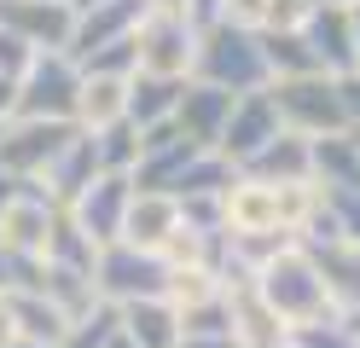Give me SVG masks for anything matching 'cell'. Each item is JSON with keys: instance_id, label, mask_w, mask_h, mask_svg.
Instances as JSON below:
<instances>
[{"instance_id": "1", "label": "cell", "mask_w": 360, "mask_h": 348, "mask_svg": "<svg viewBox=\"0 0 360 348\" xmlns=\"http://www.w3.org/2000/svg\"><path fill=\"white\" fill-rule=\"evenodd\" d=\"M250 290L279 314L285 331L337 319V308L326 302V285H320V267H314V255H308L302 244H285V250L267 255V262L256 267V278H250Z\"/></svg>"}, {"instance_id": "2", "label": "cell", "mask_w": 360, "mask_h": 348, "mask_svg": "<svg viewBox=\"0 0 360 348\" xmlns=\"http://www.w3.org/2000/svg\"><path fill=\"white\" fill-rule=\"evenodd\" d=\"M192 82L221 87V93H262L267 87V58H262V41L256 30H238V23L215 18L210 30H198L192 46Z\"/></svg>"}, {"instance_id": "3", "label": "cell", "mask_w": 360, "mask_h": 348, "mask_svg": "<svg viewBox=\"0 0 360 348\" xmlns=\"http://www.w3.org/2000/svg\"><path fill=\"white\" fill-rule=\"evenodd\" d=\"M267 99H274V110H279V128L302 134V139L349 134V122H343V99H337V76H326V70H314V76L267 82Z\"/></svg>"}, {"instance_id": "4", "label": "cell", "mask_w": 360, "mask_h": 348, "mask_svg": "<svg viewBox=\"0 0 360 348\" xmlns=\"http://www.w3.org/2000/svg\"><path fill=\"white\" fill-rule=\"evenodd\" d=\"M76 93H82V70L70 53H35L24 82H18V105L12 116H35V122H76Z\"/></svg>"}, {"instance_id": "5", "label": "cell", "mask_w": 360, "mask_h": 348, "mask_svg": "<svg viewBox=\"0 0 360 348\" xmlns=\"http://www.w3.org/2000/svg\"><path fill=\"white\" fill-rule=\"evenodd\" d=\"M163 278L169 267L157 255L134 250V244H105L94 262V290L105 308H128V302H163Z\"/></svg>"}, {"instance_id": "6", "label": "cell", "mask_w": 360, "mask_h": 348, "mask_svg": "<svg viewBox=\"0 0 360 348\" xmlns=\"http://www.w3.org/2000/svg\"><path fill=\"white\" fill-rule=\"evenodd\" d=\"M76 134V122H35V116H12L0 128V169L12 180H41L47 162L64 151V139Z\"/></svg>"}, {"instance_id": "7", "label": "cell", "mask_w": 360, "mask_h": 348, "mask_svg": "<svg viewBox=\"0 0 360 348\" xmlns=\"http://www.w3.org/2000/svg\"><path fill=\"white\" fill-rule=\"evenodd\" d=\"M134 46H140V76H180V82H192L198 30L180 12H146V23L134 30Z\"/></svg>"}, {"instance_id": "8", "label": "cell", "mask_w": 360, "mask_h": 348, "mask_svg": "<svg viewBox=\"0 0 360 348\" xmlns=\"http://www.w3.org/2000/svg\"><path fill=\"white\" fill-rule=\"evenodd\" d=\"M285 128H279V110H274V99H267V87L262 93H238L233 99V110H227V128H221V146H215V157H227L233 169H244L267 139H279Z\"/></svg>"}, {"instance_id": "9", "label": "cell", "mask_w": 360, "mask_h": 348, "mask_svg": "<svg viewBox=\"0 0 360 348\" xmlns=\"http://www.w3.org/2000/svg\"><path fill=\"white\" fill-rule=\"evenodd\" d=\"M0 30L24 35L35 53H64L76 12H70V0H0Z\"/></svg>"}, {"instance_id": "10", "label": "cell", "mask_w": 360, "mask_h": 348, "mask_svg": "<svg viewBox=\"0 0 360 348\" xmlns=\"http://www.w3.org/2000/svg\"><path fill=\"white\" fill-rule=\"evenodd\" d=\"M128 198H134V180L128 174H99L87 192L70 203V221L94 238L99 250L122 238V215H128Z\"/></svg>"}, {"instance_id": "11", "label": "cell", "mask_w": 360, "mask_h": 348, "mask_svg": "<svg viewBox=\"0 0 360 348\" xmlns=\"http://www.w3.org/2000/svg\"><path fill=\"white\" fill-rule=\"evenodd\" d=\"M302 41H308V53H314V64H320L326 76H349V70H360L354 30H349V6L320 0V6L308 12V23H302Z\"/></svg>"}, {"instance_id": "12", "label": "cell", "mask_w": 360, "mask_h": 348, "mask_svg": "<svg viewBox=\"0 0 360 348\" xmlns=\"http://www.w3.org/2000/svg\"><path fill=\"white\" fill-rule=\"evenodd\" d=\"M146 0H105V6H94V12H76V30H70V53L76 64L87 58V53H99V46H110V41H128L134 30L146 23Z\"/></svg>"}, {"instance_id": "13", "label": "cell", "mask_w": 360, "mask_h": 348, "mask_svg": "<svg viewBox=\"0 0 360 348\" xmlns=\"http://www.w3.org/2000/svg\"><path fill=\"white\" fill-rule=\"evenodd\" d=\"M227 337H233V348H285L290 342L279 314L250 285H227Z\"/></svg>"}, {"instance_id": "14", "label": "cell", "mask_w": 360, "mask_h": 348, "mask_svg": "<svg viewBox=\"0 0 360 348\" xmlns=\"http://www.w3.org/2000/svg\"><path fill=\"white\" fill-rule=\"evenodd\" d=\"M227 110H233V93L186 82V93H180V105H174V128H180V139H192L198 151H215L221 128H227Z\"/></svg>"}, {"instance_id": "15", "label": "cell", "mask_w": 360, "mask_h": 348, "mask_svg": "<svg viewBox=\"0 0 360 348\" xmlns=\"http://www.w3.org/2000/svg\"><path fill=\"white\" fill-rule=\"evenodd\" d=\"M99 180V157H94V134H70V139H64V151L47 162V174H41V192H47L58 209H70L82 192H87V186H94Z\"/></svg>"}, {"instance_id": "16", "label": "cell", "mask_w": 360, "mask_h": 348, "mask_svg": "<svg viewBox=\"0 0 360 348\" xmlns=\"http://www.w3.org/2000/svg\"><path fill=\"white\" fill-rule=\"evenodd\" d=\"M174 226H180V203H174L169 192H140V186H134L128 215H122V238H117V244H134V250L157 255V250L169 244Z\"/></svg>"}, {"instance_id": "17", "label": "cell", "mask_w": 360, "mask_h": 348, "mask_svg": "<svg viewBox=\"0 0 360 348\" xmlns=\"http://www.w3.org/2000/svg\"><path fill=\"white\" fill-rule=\"evenodd\" d=\"M244 180H262V186H290V180H314V162H308V139L302 134H279L238 169Z\"/></svg>"}, {"instance_id": "18", "label": "cell", "mask_w": 360, "mask_h": 348, "mask_svg": "<svg viewBox=\"0 0 360 348\" xmlns=\"http://www.w3.org/2000/svg\"><path fill=\"white\" fill-rule=\"evenodd\" d=\"M128 116V76H82L76 93V128L82 134H99L110 122Z\"/></svg>"}, {"instance_id": "19", "label": "cell", "mask_w": 360, "mask_h": 348, "mask_svg": "<svg viewBox=\"0 0 360 348\" xmlns=\"http://www.w3.org/2000/svg\"><path fill=\"white\" fill-rule=\"evenodd\" d=\"M314 267H320V285H326V302L337 314H349L360 302V250L354 244H314Z\"/></svg>"}, {"instance_id": "20", "label": "cell", "mask_w": 360, "mask_h": 348, "mask_svg": "<svg viewBox=\"0 0 360 348\" xmlns=\"http://www.w3.org/2000/svg\"><path fill=\"white\" fill-rule=\"evenodd\" d=\"M180 93H186L180 76H140V70H134V76H128V122H134V128L174 122Z\"/></svg>"}, {"instance_id": "21", "label": "cell", "mask_w": 360, "mask_h": 348, "mask_svg": "<svg viewBox=\"0 0 360 348\" xmlns=\"http://www.w3.org/2000/svg\"><path fill=\"white\" fill-rule=\"evenodd\" d=\"M6 314H12L18 342H35V348H53L64 331H70V325H64V314H58L41 290H6Z\"/></svg>"}, {"instance_id": "22", "label": "cell", "mask_w": 360, "mask_h": 348, "mask_svg": "<svg viewBox=\"0 0 360 348\" xmlns=\"http://www.w3.org/2000/svg\"><path fill=\"white\" fill-rule=\"evenodd\" d=\"M117 325L134 348H180V319L169 302H128L117 308Z\"/></svg>"}, {"instance_id": "23", "label": "cell", "mask_w": 360, "mask_h": 348, "mask_svg": "<svg viewBox=\"0 0 360 348\" xmlns=\"http://www.w3.org/2000/svg\"><path fill=\"white\" fill-rule=\"evenodd\" d=\"M35 290L64 314V325H76V319H87V314L99 308L94 273H70V267H47V262H41V285H35Z\"/></svg>"}, {"instance_id": "24", "label": "cell", "mask_w": 360, "mask_h": 348, "mask_svg": "<svg viewBox=\"0 0 360 348\" xmlns=\"http://www.w3.org/2000/svg\"><path fill=\"white\" fill-rule=\"evenodd\" d=\"M41 262H47V267H70V273H94L99 244L70 221V209H58L53 226H47V255H41Z\"/></svg>"}, {"instance_id": "25", "label": "cell", "mask_w": 360, "mask_h": 348, "mask_svg": "<svg viewBox=\"0 0 360 348\" xmlns=\"http://www.w3.org/2000/svg\"><path fill=\"white\" fill-rule=\"evenodd\" d=\"M262 41V58H267V82H285V76H314V53H308V41L302 30H256Z\"/></svg>"}, {"instance_id": "26", "label": "cell", "mask_w": 360, "mask_h": 348, "mask_svg": "<svg viewBox=\"0 0 360 348\" xmlns=\"http://www.w3.org/2000/svg\"><path fill=\"white\" fill-rule=\"evenodd\" d=\"M221 296H227V285H221V273H210V267H169V278H163V302L174 308V319L192 314V308H210Z\"/></svg>"}, {"instance_id": "27", "label": "cell", "mask_w": 360, "mask_h": 348, "mask_svg": "<svg viewBox=\"0 0 360 348\" xmlns=\"http://www.w3.org/2000/svg\"><path fill=\"white\" fill-rule=\"evenodd\" d=\"M238 180V169L227 157H215V151H198L186 169H180V180H174V192L169 198H221L227 186Z\"/></svg>"}, {"instance_id": "28", "label": "cell", "mask_w": 360, "mask_h": 348, "mask_svg": "<svg viewBox=\"0 0 360 348\" xmlns=\"http://www.w3.org/2000/svg\"><path fill=\"white\" fill-rule=\"evenodd\" d=\"M94 157H99V174H134V162H140V128L128 122H110L94 134Z\"/></svg>"}, {"instance_id": "29", "label": "cell", "mask_w": 360, "mask_h": 348, "mask_svg": "<svg viewBox=\"0 0 360 348\" xmlns=\"http://www.w3.org/2000/svg\"><path fill=\"white\" fill-rule=\"evenodd\" d=\"M76 70L82 76H134V70H140V46H134V35L110 41V46H99V53H87Z\"/></svg>"}, {"instance_id": "30", "label": "cell", "mask_w": 360, "mask_h": 348, "mask_svg": "<svg viewBox=\"0 0 360 348\" xmlns=\"http://www.w3.org/2000/svg\"><path fill=\"white\" fill-rule=\"evenodd\" d=\"M110 331H117V308H105V302H99V308L87 314V319H76V325H70V331H64L53 348H105V342H110Z\"/></svg>"}, {"instance_id": "31", "label": "cell", "mask_w": 360, "mask_h": 348, "mask_svg": "<svg viewBox=\"0 0 360 348\" xmlns=\"http://www.w3.org/2000/svg\"><path fill=\"white\" fill-rule=\"evenodd\" d=\"M326 215L337 226V238L360 250V192H349V186H326Z\"/></svg>"}, {"instance_id": "32", "label": "cell", "mask_w": 360, "mask_h": 348, "mask_svg": "<svg viewBox=\"0 0 360 348\" xmlns=\"http://www.w3.org/2000/svg\"><path fill=\"white\" fill-rule=\"evenodd\" d=\"M290 348H354V337L343 331V319H320V325H297Z\"/></svg>"}, {"instance_id": "33", "label": "cell", "mask_w": 360, "mask_h": 348, "mask_svg": "<svg viewBox=\"0 0 360 348\" xmlns=\"http://www.w3.org/2000/svg\"><path fill=\"white\" fill-rule=\"evenodd\" d=\"M30 58H35V46H30L24 35L0 30V76H6V82H24V70H30Z\"/></svg>"}, {"instance_id": "34", "label": "cell", "mask_w": 360, "mask_h": 348, "mask_svg": "<svg viewBox=\"0 0 360 348\" xmlns=\"http://www.w3.org/2000/svg\"><path fill=\"white\" fill-rule=\"evenodd\" d=\"M314 12V0H267V18H262V30H302Z\"/></svg>"}, {"instance_id": "35", "label": "cell", "mask_w": 360, "mask_h": 348, "mask_svg": "<svg viewBox=\"0 0 360 348\" xmlns=\"http://www.w3.org/2000/svg\"><path fill=\"white\" fill-rule=\"evenodd\" d=\"M12 105H18V82L0 76V122H12Z\"/></svg>"}, {"instance_id": "36", "label": "cell", "mask_w": 360, "mask_h": 348, "mask_svg": "<svg viewBox=\"0 0 360 348\" xmlns=\"http://www.w3.org/2000/svg\"><path fill=\"white\" fill-rule=\"evenodd\" d=\"M6 290H18V262L0 250V296H6Z\"/></svg>"}, {"instance_id": "37", "label": "cell", "mask_w": 360, "mask_h": 348, "mask_svg": "<svg viewBox=\"0 0 360 348\" xmlns=\"http://www.w3.org/2000/svg\"><path fill=\"white\" fill-rule=\"evenodd\" d=\"M180 348H233V337H180Z\"/></svg>"}, {"instance_id": "38", "label": "cell", "mask_w": 360, "mask_h": 348, "mask_svg": "<svg viewBox=\"0 0 360 348\" xmlns=\"http://www.w3.org/2000/svg\"><path fill=\"white\" fill-rule=\"evenodd\" d=\"M18 331H12V314H6V296H0V348H12Z\"/></svg>"}, {"instance_id": "39", "label": "cell", "mask_w": 360, "mask_h": 348, "mask_svg": "<svg viewBox=\"0 0 360 348\" xmlns=\"http://www.w3.org/2000/svg\"><path fill=\"white\" fill-rule=\"evenodd\" d=\"M337 319H343V331H349V337H354V348H360V302H354L349 314H337Z\"/></svg>"}, {"instance_id": "40", "label": "cell", "mask_w": 360, "mask_h": 348, "mask_svg": "<svg viewBox=\"0 0 360 348\" xmlns=\"http://www.w3.org/2000/svg\"><path fill=\"white\" fill-rule=\"evenodd\" d=\"M12 198H18V180H12V174H6V169H0V209H6V203H12Z\"/></svg>"}, {"instance_id": "41", "label": "cell", "mask_w": 360, "mask_h": 348, "mask_svg": "<svg viewBox=\"0 0 360 348\" xmlns=\"http://www.w3.org/2000/svg\"><path fill=\"white\" fill-rule=\"evenodd\" d=\"M349 30H354V53H360V0L349 6Z\"/></svg>"}, {"instance_id": "42", "label": "cell", "mask_w": 360, "mask_h": 348, "mask_svg": "<svg viewBox=\"0 0 360 348\" xmlns=\"http://www.w3.org/2000/svg\"><path fill=\"white\" fill-rule=\"evenodd\" d=\"M146 6H151V12H180L186 0H146Z\"/></svg>"}, {"instance_id": "43", "label": "cell", "mask_w": 360, "mask_h": 348, "mask_svg": "<svg viewBox=\"0 0 360 348\" xmlns=\"http://www.w3.org/2000/svg\"><path fill=\"white\" fill-rule=\"evenodd\" d=\"M105 348H134V342L122 337V325H117V331H110V342H105Z\"/></svg>"}, {"instance_id": "44", "label": "cell", "mask_w": 360, "mask_h": 348, "mask_svg": "<svg viewBox=\"0 0 360 348\" xmlns=\"http://www.w3.org/2000/svg\"><path fill=\"white\" fill-rule=\"evenodd\" d=\"M94 6H105V0H70V12H94Z\"/></svg>"}, {"instance_id": "45", "label": "cell", "mask_w": 360, "mask_h": 348, "mask_svg": "<svg viewBox=\"0 0 360 348\" xmlns=\"http://www.w3.org/2000/svg\"><path fill=\"white\" fill-rule=\"evenodd\" d=\"M349 139H354V157H360V134H349Z\"/></svg>"}, {"instance_id": "46", "label": "cell", "mask_w": 360, "mask_h": 348, "mask_svg": "<svg viewBox=\"0 0 360 348\" xmlns=\"http://www.w3.org/2000/svg\"><path fill=\"white\" fill-rule=\"evenodd\" d=\"M331 6H354V0H331Z\"/></svg>"}, {"instance_id": "47", "label": "cell", "mask_w": 360, "mask_h": 348, "mask_svg": "<svg viewBox=\"0 0 360 348\" xmlns=\"http://www.w3.org/2000/svg\"><path fill=\"white\" fill-rule=\"evenodd\" d=\"M12 348H35V342H12Z\"/></svg>"}, {"instance_id": "48", "label": "cell", "mask_w": 360, "mask_h": 348, "mask_svg": "<svg viewBox=\"0 0 360 348\" xmlns=\"http://www.w3.org/2000/svg\"><path fill=\"white\" fill-rule=\"evenodd\" d=\"M0 128H6V122H0Z\"/></svg>"}]
</instances>
